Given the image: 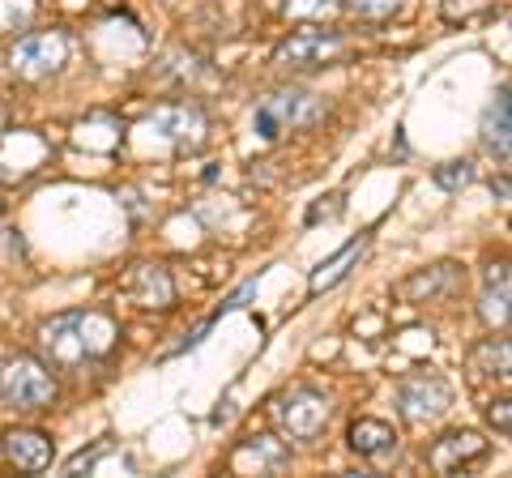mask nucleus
<instances>
[{
	"label": "nucleus",
	"instance_id": "10",
	"mask_svg": "<svg viewBox=\"0 0 512 478\" xmlns=\"http://www.w3.org/2000/svg\"><path fill=\"white\" fill-rule=\"evenodd\" d=\"M286 466H291V449H286L278 436H269V432L248 436L231 457L235 474H282Z\"/></svg>",
	"mask_w": 512,
	"mask_h": 478
},
{
	"label": "nucleus",
	"instance_id": "22",
	"mask_svg": "<svg viewBox=\"0 0 512 478\" xmlns=\"http://www.w3.org/2000/svg\"><path fill=\"white\" fill-rule=\"evenodd\" d=\"M495 5V0H444V18L448 22H466V18H474V13H487Z\"/></svg>",
	"mask_w": 512,
	"mask_h": 478
},
{
	"label": "nucleus",
	"instance_id": "5",
	"mask_svg": "<svg viewBox=\"0 0 512 478\" xmlns=\"http://www.w3.org/2000/svg\"><path fill=\"white\" fill-rule=\"evenodd\" d=\"M64 65H69V35L64 30H30L9 52V69L18 82H43Z\"/></svg>",
	"mask_w": 512,
	"mask_h": 478
},
{
	"label": "nucleus",
	"instance_id": "11",
	"mask_svg": "<svg viewBox=\"0 0 512 478\" xmlns=\"http://www.w3.org/2000/svg\"><path fill=\"white\" fill-rule=\"evenodd\" d=\"M466 282L457 261H440V265H427L419 274H410L402 286H397V295L410 299V304H431V299H448L457 295V286Z\"/></svg>",
	"mask_w": 512,
	"mask_h": 478
},
{
	"label": "nucleus",
	"instance_id": "9",
	"mask_svg": "<svg viewBox=\"0 0 512 478\" xmlns=\"http://www.w3.org/2000/svg\"><path fill=\"white\" fill-rule=\"evenodd\" d=\"M0 453H5L9 466H18V470H30V474H39L52 466V436H43L39 427H9L5 436H0Z\"/></svg>",
	"mask_w": 512,
	"mask_h": 478
},
{
	"label": "nucleus",
	"instance_id": "3",
	"mask_svg": "<svg viewBox=\"0 0 512 478\" xmlns=\"http://www.w3.org/2000/svg\"><path fill=\"white\" fill-rule=\"evenodd\" d=\"M269 414H274L282 436H291L299 444H312V440L325 436V427L333 419V402L312 385H291L269 402Z\"/></svg>",
	"mask_w": 512,
	"mask_h": 478
},
{
	"label": "nucleus",
	"instance_id": "20",
	"mask_svg": "<svg viewBox=\"0 0 512 478\" xmlns=\"http://www.w3.org/2000/svg\"><path fill=\"white\" fill-rule=\"evenodd\" d=\"M474 180V163L470 158H453V163L436 167V184L444 188V193H457V188H466Z\"/></svg>",
	"mask_w": 512,
	"mask_h": 478
},
{
	"label": "nucleus",
	"instance_id": "19",
	"mask_svg": "<svg viewBox=\"0 0 512 478\" xmlns=\"http://www.w3.org/2000/svg\"><path fill=\"white\" fill-rule=\"evenodd\" d=\"M342 9L350 13V18L367 22V26H384L406 9V0H342Z\"/></svg>",
	"mask_w": 512,
	"mask_h": 478
},
{
	"label": "nucleus",
	"instance_id": "23",
	"mask_svg": "<svg viewBox=\"0 0 512 478\" xmlns=\"http://www.w3.org/2000/svg\"><path fill=\"white\" fill-rule=\"evenodd\" d=\"M338 214H342V193H329L308 210V227H316V222H333Z\"/></svg>",
	"mask_w": 512,
	"mask_h": 478
},
{
	"label": "nucleus",
	"instance_id": "21",
	"mask_svg": "<svg viewBox=\"0 0 512 478\" xmlns=\"http://www.w3.org/2000/svg\"><path fill=\"white\" fill-rule=\"evenodd\" d=\"M111 453V440H94L90 449H82V453H73L69 461H64V474H99V461Z\"/></svg>",
	"mask_w": 512,
	"mask_h": 478
},
{
	"label": "nucleus",
	"instance_id": "18",
	"mask_svg": "<svg viewBox=\"0 0 512 478\" xmlns=\"http://www.w3.org/2000/svg\"><path fill=\"white\" fill-rule=\"evenodd\" d=\"M470 368L483 376V380H500V385H508V372H512L508 338H487V342H478V350L470 355Z\"/></svg>",
	"mask_w": 512,
	"mask_h": 478
},
{
	"label": "nucleus",
	"instance_id": "8",
	"mask_svg": "<svg viewBox=\"0 0 512 478\" xmlns=\"http://www.w3.org/2000/svg\"><path fill=\"white\" fill-rule=\"evenodd\" d=\"M346 52V39L338 30H299V35L282 39L274 52L278 69H308V65H329Z\"/></svg>",
	"mask_w": 512,
	"mask_h": 478
},
{
	"label": "nucleus",
	"instance_id": "27",
	"mask_svg": "<svg viewBox=\"0 0 512 478\" xmlns=\"http://www.w3.org/2000/svg\"><path fill=\"white\" fill-rule=\"evenodd\" d=\"M0 214H5V205H0Z\"/></svg>",
	"mask_w": 512,
	"mask_h": 478
},
{
	"label": "nucleus",
	"instance_id": "13",
	"mask_svg": "<svg viewBox=\"0 0 512 478\" xmlns=\"http://www.w3.org/2000/svg\"><path fill=\"white\" fill-rule=\"evenodd\" d=\"M128 295H133V304H141V308L167 312L175 304V282L163 265H133V274H128Z\"/></svg>",
	"mask_w": 512,
	"mask_h": 478
},
{
	"label": "nucleus",
	"instance_id": "12",
	"mask_svg": "<svg viewBox=\"0 0 512 478\" xmlns=\"http://www.w3.org/2000/svg\"><path fill=\"white\" fill-rule=\"evenodd\" d=\"M487 457V440L478 432H448L440 436L436 444H431L427 453V466L440 470V474H461L466 466H474V461Z\"/></svg>",
	"mask_w": 512,
	"mask_h": 478
},
{
	"label": "nucleus",
	"instance_id": "26",
	"mask_svg": "<svg viewBox=\"0 0 512 478\" xmlns=\"http://www.w3.org/2000/svg\"><path fill=\"white\" fill-rule=\"evenodd\" d=\"M5 120H9V111H5V103H0V129H5Z\"/></svg>",
	"mask_w": 512,
	"mask_h": 478
},
{
	"label": "nucleus",
	"instance_id": "1",
	"mask_svg": "<svg viewBox=\"0 0 512 478\" xmlns=\"http://www.w3.org/2000/svg\"><path fill=\"white\" fill-rule=\"evenodd\" d=\"M111 342H116V325L99 312H64L39 325L43 355L64 372H82L86 363L103 359Z\"/></svg>",
	"mask_w": 512,
	"mask_h": 478
},
{
	"label": "nucleus",
	"instance_id": "24",
	"mask_svg": "<svg viewBox=\"0 0 512 478\" xmlns=\"http://www.w3.org/2000/svg\"><path fill=\"white\" fill-rule=\"evenodd\" d=\"M338 5H342V0H286V13H291V18H303L308 9H316V13H333Z\"/></svg>",
	"mask_w": 512,
	"mask_h": 478
},
{
	"label": "nucleus",
	"instance_id": "7",
	"mask_svg": "<svg viewBox=\"0 0 512 478\" xmlns=\"http://www.w3.org/2000/svg\"><path fill=\"white\" fill-rule=\"evenodd\" d=\"M397 410H402V419L414 427L436 423L453 410V385H448L444 376H431V372L410 376V380H402V389H397Z\"/></svg>",
	"mask_w": 512,
	"mask_h": 478
},
{
	"label": "nucleus",
	"instance_id": "2",
	"mask_svg": "<svg viewBox=\"0 0 512 478\" xmlns=\"http://www.w3.org/2000/svg\"><path fill=\"white\" fill-rule=\"evenodd\" d=\"M320 116H325V99H320V94L303 90V86H286V90H274L256 103L252 133L261 141H278L295 129H308V124H316Z\"/></svg>",
	"mask_w": 512,
	"mask_h": 478
},
{
	"label": "nucleus",
	"instance_id": "15",
	"mask_svg": "<svg viewBox=\"0 0 512 478\" xmlns=\"http://www.w3.org/2000/svg\"><path fill=\"white\" fill-rule=\"evenodd\" d=\"M512 116H508V86L495 90V99L487 107V116H483V146L500 158V163H508V154H512Z\"/></svg>",
	"mask_w": 512,
	"mask_h": 478
},
{
	"label": "nucleus",
	"instance_id": "17",
	"mask_svg": "<svg viewBox=\"0 0 512 478\" xmlns=\"http://www.w3.org/2000/svg\"><path fill=\"white\" fill-rule=\"evenodd\" d=\"M363 252H367V235L350 239V244L338 252V257H329L325 265L316 269V274H312V282H308V291H312V295H320V291H329V286H338V282L350 274V269L359 265V257H363Z\"/></svg>",
	"mask_w": 512,
	"mask_h": 478
},
{
	"label": "nucleus",
	"instance_id": "25",
	"mask_svg": "<svg viewBox=\"0 0 512 478\" xmlns=\"http://www.w3.org/2000/svg\"><path fill=\"white\" fill-rule=\"evenodd\" d=\"M487 419L495 423V432L508 436V427H512V414H508V397H500V402H491L487 406Z\"/></svg>",
	"mask_w": 512,
	"mask_h": 478
},
{
	"label": "nucleus",
	"instance_id": "6",
	"mask_svg": "<svg viewBox=\"0 0 512 478\" xmlns=\"http://www.w3.org/2000/svg\"><path fill=\"white\" fill-rule=\"evenodd\" d=\"M146 133L167 141L180 154H197L205 146V133H210V120H205V111L197 103H167L146 116Z\"/></svg>",
	"mask_w": 512,
	"mask_h": 478
},
{
	"label": "nucleus",
	"instance_id": "16",
	"mask_svg": "<svg viewBox=\"0 0 512 478\" xmlns=\"http://www.w3.org/2000/svg\"><path fill=\"white\" fill-rule=\"evenodd\" d=\"M346 444L359 457H384V453L397 449V436H393V427L380 423V419H355L346 432Z\"/></svg>",
	"mask_w": 512,
	"mask_h": 478
},
{
	"label": "nucleus",
	"instance_id": "14",
	"mask_svg": "<svg viewBox=\"0 0 512 478\" xmlns=\"http://www.w3.org/2000/svg\"><path fill=\"white\" fill-rule=\"evenodd\" d=\"M478 316L487 329H504L508 325V261L487 265L483 274V299H478Z\"/></svg>",
	"mask_w": 512,
	"mask_h": 478
},
{
	"label": "nucleus",
	"instance_id": "4",
	"mask_svg": "<svg viewBox=\"0 0 512 478\" xmlns=\"http://www.w3.org/2000/svg\"><path fill=\"white\" fill-rule=\"evenodd\" d=\"M0 402L13 410H47L56 402V376L35 355H13L0 368Z\"/></svg>",
	"mask_w": 512,
	"mask_h": 478
}]
</instances>
